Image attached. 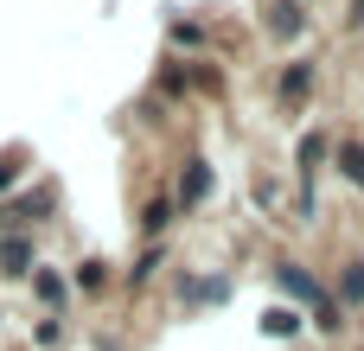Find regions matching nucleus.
I'll return each instance as SVG.
<instances>
[{
  "label": "nucleus",
  "mask_w": 364,
  "mask_h": 351,
  "mask_svg": "<svg viewBox=\"0 0 364 351\" xmlns=\"http://www.w3.org/2000/svg\"><path fill=\"white\" fill-rule=\"evenodd\" d=\"M205 192H211V166L205 160H186V179H179V198L173 205H198Z\"/></svg>",
  "instance_id": "obj_2"
},
{
  "label": "nucleus",
  "mask_w": 364,
  "mask_h": 351,
  "mask_svg": "<svg viewBox=\"0 0 364 351\" xmlns=\"http://www.w3.org/2000/svg\"><path fill=\"white\" fill-rule=\"evenodd\" d=\"M339 294H346L352 307L364 301V262H346V275H339Z\"/></svg>",
  "instance_id": "obj_9"
},
{
  "label": "nucleus",
  "mask_w": 364,
  "mask_h": 351,
  "mask_svg": "<svg viewBox=\"0 0 364 351\" xmlns=\"http://www.w3.org/2000/svg\"><path fill=\"white\" fill-rule=\"evenodd\" d=\"M269 32H275V38H301V32H307L301 0H282V6H275V19H269Z\"/></svg>",
  "instance_id": "obj_3"
},
{
  "label": "nucleus",
  "mask_w": 364,
  "mask_h": 351,
  "mask_svg": "<svg viewBox=\"0 0 364 351\" xmlns=\"http://www.w3.org/2000/svg\"><path fill=\"white\" fill-rule=\"evenodd\" d=\"M13 179H19V166H13V160H0V185H13Z\"/></svg>",
  "instance_id": "obj_12"
},
{
  "label": "nucleus",
  "mask_w": 364,
  "mask_h": 351,
  "mask_svg": "<svg viewBox=\"0 0 364 351\" xmlns=\"http://www.w3.org/2000/svg\"><path fill=\"white\" fill-rule=\"evenodd\" d=\"M320 160H326V141H320V134H307V141H301V173L314 179V166H320Z\"/></svg>",
  "instance_id": "obj_11"
},
{
  "label": "nucleus",
  "mask_w": 364,
  "mask_h": 351,
  "mask_svg": "<svg viewBox=\"0 0 364 351\" xmlns=\"http://www.w3.org/2000/svg\"><path fill=\"white\" fill-rule=\"evenodd\" d=\"M262 333H269V339H294V333H301V320H294L288 307H275V313H262Z\"/></svg>",
  "instance_id": "obj_7"
},
{
  "label": "nucleus",
  "mask_w": 364,
  "mask_h": 351,
  "mask_svg": "<svg viewBox=\"0 0 364 351\" xmlns=\"http://www.w3.org/2000/svg\"><path fill=\"white\" fill-rule=\"evenodd\" d=\"M32 288H38V301H45V307H64V294H70V288H64V275H32Z\"/></svg>",
  "instance_id": "obj_8"
},
{
  "label": "nucleus",
  "mask_w": 364,
  "mask_h": 351,
  "mask_svg": "<svg viewBox=\"0 0 364 351\" xmlns=\"http://www.w3.org/2000/svg\"><path fill=\"white\" fill-rule=\"evenodd\" d=\"M26 262H32V243H26V237H6V243H0V269H6V275H26Z\"/></svg>",
  "instance_id": "obj_5"
},
{
  "label": "nucleus",
  "mask_w": 364,
  "mask_h": 351,
  "mask_svg": "<svg viewBox=\"0 0 364 351\" xmlns=\"http://www.w3.org/2000/svg\"><path fill=\"white\" fill-rule=\"evenodd\" d=\"M307 90H314V64H288L282 70V102H301Z\"/></svg>",
  "instance_id": "obj_4"
},
{
  "label": "nucleus",
  "mask_w": 364,
  "mask_h": 351,
  "mask_svg": "<svg viewBox=\"0 0 364 351\" xmlns=\"http://www.w3.org/2000/svg\"><path fill=\"white\" fill-rule=\"evenodd\" d=\"M173 224V198H147V211H141V230L154 237V230H166Z\"/></svg>",
  "instance_id": "obj_6"
},
{
  "label": "nucleus",
  "mask_w": 364,
  "mask_h": 351,
  "mask_svg": "<svg viewBox=\"0 0 364 351\" xmlns=\"http://www.w3.org/2000/svg\"><path fill=\"white\" fill-rule=\"evenodd\" d=\"M339 173H346L352 185H364V147H339Z\"/></svg>",
  "instance_id": "obj_10"
},
{
  "label": "nucleus",
  "mask_w": 364,
  "mask_h": 351,
  "mask_svg": "<svg viewBox=\"0 0 364 351\" xmlns=\"http://www.w3.org/2000/svg\"><path fill=\"white\" fill-rule=\"evenodd\" d=\"M282 288H288L294 301H307V307L320 313V333H339V326H346V320H339V307L326 301V288H320V281H314V275H307L301 262H282Z\"/></svg>",
  "instance_id": "obj_1"
}]
</instances>
